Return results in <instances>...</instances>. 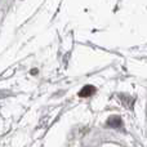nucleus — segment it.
Wrapping results in <instances>:
<instances>
[{"label": "nucleus", "mask_w": 147, "mask_h": 147, "mask_svg": "<svg viewBox=\"0 0 147 147\" xmlns=\"http://www.w3.org/2000/svg\"><path fill=\"white\" fill-rule=\"evenodd\" d=\"M94 92H96V88H94L93 85H86L80 90L79 96L80 97H89V96H92V94H94Z\"/></svg>", "instance_id": "1"}, {"label": "nucleus", "mask_w": 147, "mask_h": 147, "mask_svg": "<svg viewBox=\"0 0 147 147\" xmlns=\"http://www.w3.org/2000/svg\"><path fill=\"white\" fill-rule=\"evenodd\" d=\"M107 125L111 128H117L121 125V120H120L119 116H111L109 119V121H107Z\"/></svg>", "instance_id": "2"}]
</instances>
